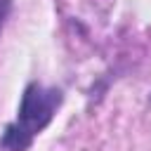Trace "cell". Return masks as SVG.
Returning a JSON list of instances; mask_svg holds the SVG:
<instances>
[{
	"label": "cell",
	"instance_id": "cell-3",
	"mask_svg": "<svg viewBox=\"0 0 151 151\" xmlns=\"http://www.w3.org/2000/svg\"><path fill=\"white\" fill-rule=\"evenodd\" d=\"M7 5H9V2H7ZM7 5H2V7H0V24H2V17H5V12H7Z\"/></svg>",
	"mask_w": 151,
	"mask_h": 151
},
{
	"label": "cell",
	"instance_id": "cell-1",
	"mask_svg": "<svg viewBox=\"0 0 151 151\" xmlns=\"http://www.w3.org/2000/svg\"><path fill=\"white\" fill-rule=\"evenodd\" d=\"M61 104V92L54 87H42L38 83H31L24 90L21 104H19V125L24 130H28L33 137L45 130L50 125V120L54 118L57 106Z\"/></svg>",
	"mask_w": 151,
	"mask_h": 151
},
{
	"label": "cell",
	"instance_id": "cell-2",
	"mask_svg": "<svg viewBox=\"0 0 151 151\" xmlns=\"http://www.w3.org/2000/svg\"><path fill=\"white\" fill-rule=\"evenodd\" d=\"M31 144H33V134L24 130L19 123H9L0 137V146L7 151H26Z\"/></svg>",
	"mask_w": 151,
	"mask_h": 151
}]
</instances>
